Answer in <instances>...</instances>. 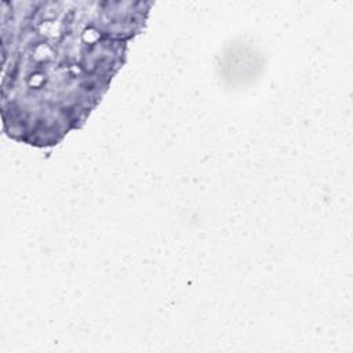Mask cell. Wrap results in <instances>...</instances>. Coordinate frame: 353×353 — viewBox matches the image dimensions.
Listing matches in <instances>:
<instances>
[{"label": "cell", "instance_id": "cell-1", "mask_svg": "<svg viewBox=\"0 0 353 353\" xmlns=\"http://www.w3.org/2000/svg\"><path fill=\"white\" fill-rule=\"evenodd\" d=\"M149 1H1V121L50 148L79 130L145 28Z\"/></svg>", "mask_w": 353, "mask_h": 353}]
</instances>
